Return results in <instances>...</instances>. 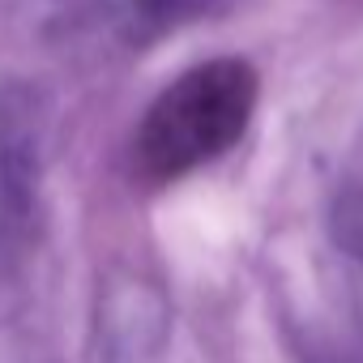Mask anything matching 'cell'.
<instances>
[{
  "mask_svg": "<svg viewBox=\"0 0 363 363\" xmlns=\"http://www.w3.org/2000/svg\"><path fill=\"white\" fill-rule=\"evenodd\" d=\"M257 73L248 60L218 56L175 77L137 128V171L150 184H171L227 154L257 107Z\"/></svg>",
  "mask_w": 363,
  "mask_h": 363,
  "instance_id": "6da1fadb",
  "label": "cell"
},
{
  "mask_svg": "<svg viewBox=\"0 0 363 363\" xmlns=\"http://www.w3.org/2000/svg\"><path fill=\"white\" fill-rule=\"evenodd\" d=\"M141 5H150V9H154V5H167V0H141Z\"/></svg>",
  "mask_w": 363,
  "mask_h": 363,
  "instance_id": "7a4b0ae2",
  "label": "cell"
}]
</instances>
